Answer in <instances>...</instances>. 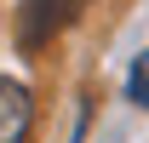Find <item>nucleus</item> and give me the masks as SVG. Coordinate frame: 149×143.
Listing matches in <instances>:
<instances>
[{
    "label": "nucleus",
    "mask_w": 149,
    "mask_h": 143,
    "mask_svg": "<svg viewBox=\"0 0 149 143\" xmlns=\"http://www.w3.org/2000/svg\"><path fill=\"white\" fill-rule=\"evenodd\" d=\"M29 126H35V92L0 74V143H23Z\"/></svg>",
    "instance_id": "2"
},
{
    "label": "nucleus",
    "mask_w": 149,
    "mask_h": 143,
    "mask_svg": "<svg viewBox=\"0 0 149 143\" xmlns=\"http://www.w3.org/2000/svg\"><path fill=\"white\" fill-rule=\"evenodd\" d=\"M69 17H74V0H23V12H17V46L23 52H40Z\"/></svg>",
    "instance_id": "1"
},
{
    "label": "nucleus",
    "mask_w": 149,
    "mask_h": 143,
    "mask_svg": "<svg viewBox=\"0 0 149 143\" xmlns=\"http://www.w3.org/2000/svg\"><path fill=\"white\" fill-rule=\"evenodd\" d=\"M126 97L138 109H149V52H138L132 57V74H126Z\"/></svg>",
    "instance_id": "3"
}]
</instances>
